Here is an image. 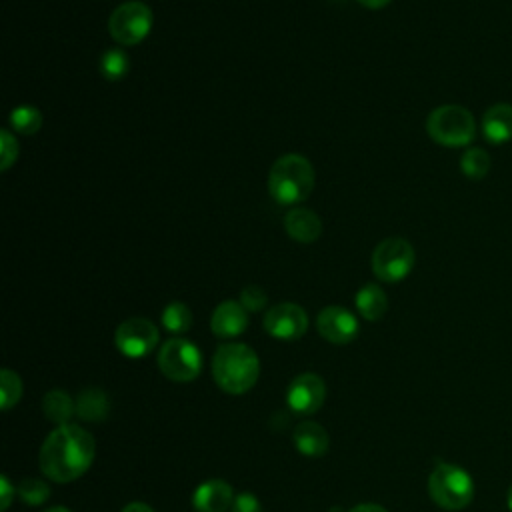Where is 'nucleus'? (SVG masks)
Listing matches in <instances>:
<instances>
[{
  "mask_svg": "<svg viewBox=\"0 0 512 512\" xmlns=\"http://www.w3.org/2000/svg\"><path fill=\"white\" fill-rule=\"evenodd\" d=\"M238 302H240L248 312H258V310H262V308L266 306L268 296H266V292H264L260 286L248 284V286L242 288Z\"/></svg>",
  "mask_w": 512,
  "mask_h": 512,
  "instance_id": "bb28decb",
  "label": "nucleus"
},
{
  "mask_svg": "<svg viewBox=\"0 0 512 512\" xmlns=\"http://www.w3.org/2000/svg\"><path fill=\"white\" fill-rule=\"evenodd\" d=\"M482 134L490 144H504L512 140V104L498 102L482 116Z\"/></svg>",
  "mask_w": 512,
  "mask_h": 512,
  "instance_id": "dca6fc26",
  "label": "nucleus"
},
{
  "mask_svg": "<svg viewBox=\"0 0 512 512\" xmlns=\"http://www.w3.org/2000/svg\"><path fill=\"white\" fill-rule=\"evenodd\" d=\"M460 170L470 180H480L490 170V156L482 148H468L460 156Z\"/></svg>",
  "mask_w": 512,
  "mask_h": 512,
  "instance_id": "b1692460",
  "label": "nucleus"
},
{
  "mask_svg": "<svg viewBox=\"0 0 512 512\" xmlns=\"http://www.w3.org/2000/svg\"><path fill=\"white\" fill-rule=\"evenodd\" d=\"M428 494L444 510H462L474 498V480L472 476L448 462H440L428 476Z\"/></svg>",
  "mask_w": 512,
  "mask_h": 512,
  "instance_id": "20e7f679",
  "label": "nucleus"
},
{
  "mask_svg": "<svg viewBox=\"0 0 512 512\" xmlns=\"http://www.w3.org/2000/svg\"><path fill=\"white\" fill-rule=\"evenodd\" d=\"M326 398L324 380L316 374H300L292 380L286 390V402L296 414H312L316 412Z\"/></svg>",
  "mask_w": 512,
  "mask_h": 512,
  "instance_id": "9b49d317",
  "label": "nucleus"
},
{
  "mask_svg": "<svg viewBox=\"0 0 512 512\" xmlns=\"http://www.w3.org/2000/svg\"><path fill=\"white\" fill-rule=\"evenodd\" d=\"M210 328L218 338H234L248 328V310L236 300H224L212 312Z\"/></svg>",
  "mask_w": 512,
  "mask_h": 512,
  "instance_id": "ddd939ff",
  "label": "nucleus"
},
{
  "mask_svg": "<svg viewBox=\"0 0 512 512\" xmlns=\"http://www.w3.org/2000/svg\"><path fill=\"white\" fill-rule=\"evenodd\" d=\"M506 504H508V510L512 512V486L508 488V494H506Z\"/></svg>",
  "mask_w": 512,
  "mask_h": 512,
  "instance_id": "72a5a7b5",
  "label": "nucleus"
},
{
  "mask_svg": "<svg viewBox=\"0 0 512 512\" xmlns=\"http://www.w3.org/2000/svg\"><path fill=\"white\" fill-rule=\"evenodd\" d=\"M96 442L76 424H62L46 436L40 448V470L54 482H72L92 464Z\"/></svg>",
  "mask_w": 512,
  "mask_h": 512,
  "instance_id": "f257e3e1",
  "label": "nucleus"
},
{
  "mask_svg": "<svg viewBox=\"0 0 512 512\" xmlns=\"http://www.w3.org/2000/svg\"><path fill=\"white\" fill-rule=\"evenodd\" d=\"M348 512H388V510L382 508V506H378V504H358V506H354V508L348 510Z\"/></svg>",
  "mask_w": 512,
  "mask_h": 512,
  "instance_id": "473e14b6",
  "label": "nucleus"
},
{
  "mask_svg": "<svg viewBox=\"0 0 512 512\" xmlns=\"http://www.w3.org/2000/svg\"><path fill=\"white\" fill-rule=\"evenodd\" d=\"M42 410H44V416L62 426V424H68V420L72 418V414L76 412V402L62 390H52L44 396L42 400Z\"/></svg>",
  "mask_w": 512,
  "mask_h": 512,
  "instance_id": "aec40b11",
  "label": "nucleus"
},
{
  "mask_svg": "<svg viewBox=\"0 0 512 512\" xmlns=\"http://www.w3.org/2000/svg\"><path fill=\"white\" fill-rule=\"evenodd\" d=\"M22 396V382L16 372L4 368L0 372V406L2 410H10Z\"/></svg>",
  "mask_w": 512,
  "mask_h": 512,
  "instance_id": "393cba45",
  "label": "nucleus"
},
{
  "mask_svg": "<svg viewBox=\"0 0 512 512\" xmlns=\"http://www.w3.org/2000/svg\"><path fill=\"white\" fill-rule=\"evenodd\" d=\"M98 66H100V72H102V76H104L106 80L116 82V80H122V78L128 74L130 60H128V56H126L124 50H120V48H110V50H106V52L100 56Z\"/></svg>",
  "mask_w": 512,
  "mask_h": 512,
  "instance_id": "412c9836",
  "label": "nucleus"
},
{
  "mask_svg": "<svg viewBox=\"0 0 512 512\" xmlns=\"http://www.w3.org/2000/svg\"><path fill=\"white\" fill-rule=\"evenodd\" d=\"M284 230L296 242L310 244V242L320 238L322 222H320L316 212L298 206V208L288 210V214L284 216Z\"/></svg>",
  "mask_w": 512,
  "mask_h": 512,
  "instance_id": "2eb2a0df",
  "label": "nucleus"
},
{
  "mask_svg": "<svg viewBox=\"0 0 512 512\" xmlns=\"http://www.w3.org/2000/svg\"><path fill=\"white\" fill-rule=\"evenodd\" d=\"M316 328L324 340L332 344H348L356 338L360 326L350 310L342 306H326L316 318Z\"/></svg>",
  "mask_w": 512,
  "mask_h": 512,
  "instance_id": "f8f14e48",
  "label": "nucleus"
},
{
  "mask_svg": "<svg viewBox=\"0 0 512 512\" xmlns=\"http://www.w3.org/2000/svg\"><path fill=\"white\" fill-rule=\"evenodd\" d=\"M122 512H154V510L144 502H130L122 508Z\"/></svg>",
  "mask_w": 512,
  "mask_h": 512,
  "instance_id": "7c9ffc66",
  "label": "nucleus"
},
{
  "mask_svg": "<svg viewBox=\"0 0 512 512\" xmlns=\"http://www.w3.org/2000/svg\"><path fill=\"white\" fill-rule=\"evenodd\" d=\"M308 328V314L294 302H280L264 316V330L278 340H298Z\"/></svg>",
  "mask_w": 512,
  "mask_h": 512,
  "instance_id": "9d476101",
  "label": "nucleus"
},
{
  "mask_svg": "<svg viewBox=\"0 0 512 512\" xmlns=\"http://www.w3.org/2000/svg\"><path fill=\"white\" fill-rule=\"evenodd\" d=\"M46 512H70V510L64 508V506H54V508H48Z\"/></svg>",
  "mask_w": 512,
  "mask_h": 512,
  "instance_id": "f704fd0d",
  "label": "nucleus"
},
{
  "mask_svg": "<svg viewBox=\"0 0 512 512\" xmlns=\"http://www.w3.org/2000/svg\"><path fill=\"white\" fill-rule=\"evenodd\" d=\"M416 262L414 248L404 238H386L372 252V272L378 280L400 282L404 280Z\"/></svg>",
  "mask_w": 512,
  "mask_h": 512,
  "instance_id": "0eeeda50",
  "label": "nucleus"
},
{
  "mask_svg": "<svg viewBox=\"0 0 512 512\" xmlns=\"http://www.w3.org/2000/svg\"><path fill=\"white\" fill-rule=\"evenodd\" d=\"M354 302H356V310L360 312V316L370 322L380 320L388 308V298L378 284H364L356 292Z\"/></svg>",
  "mask_w": 512,
  "mask_h": 512,
  "instance_id": "a211bd4d",
  "label": "nucleus"
},
{
  "mask_svg": "<svg viewBox=\"0 0 512 512\" xmlns=\"http://www.w3.org/2000/svg\"><path fill=\"white\" fill-rule=\"evenodd\" d=\"M158 368L174 382H190L202 370V354L190 340L170 338L160 346Z\"/></svg>",
  "mask_w": 512,
  "mask_h": 512,
  "instance_id": "6e6552de",
  "label": "nucleus"
},
{
  "mask_svg": "<svg viewBox=\"0 0 512 512\" xmlns=\"http://www.w3.org/2000/svg\"><path fill=\"white\" fill-rule=\"evenodd\" d=\"M152 10L140 0H128L116 6L108 18V32L112 40L122 46L140 44L152 30Z\"/></svg>",
  "mask_w": 512,
  "mask_h": 512,
  "instance_id": "423d86ee",
  "label": "nucleus"
},
{
  "mask_svg": "<svg viewBox=\"0 0 512 512\" xmlns=\"http://www.w3.org/2000/svg\"><path fill=\"white\" fill-rule=\"evenodd\" d=\"M18 496L20 500H24L26 504H32V506H38L42 502L48 500L50 496V488L44 480H38V478H26L18 484Z\"/></svg>",
  "mask_w": 512,
  "mask_h": 512,
  "instance_id": "a878e982",
  "label": "nucleus"
},
{
  "mask_svg": "<svg viewBox=\"0 0 512 512\" xmlns=\"http://www.w3.org/2000/svg\"><path fill=\"white\" fill-rule=\"evenodd\" d=\"M358 4H362L364 8H370V10H380L384 6H388L392 0H356Z\"/></svg>",
  "mask_w": 512,
  "mask_h": 512,
  "instance_id": "2f4dec72",
  "label": "nucleus"
},
{
  "mask_svg": "<svg viewBox=\"0 0 512 512\" xmlns=\"http://www.w3.org/2000/svg\"><path fill=\"white\" fill-rule=\"evenodd\" d=\"M0 508L2 510H8V506H10V502H12V496L16 494V488H12V484H10V480H8V476H2L0 478Z\"/></svg>",
  "mask_w": 512,
  "mask_h": 512,
  "instance_id": "c756f323",
  "label": "nucleus"
},
{
  "mask_svg": "<svg viewBox=\"0 0 512 512\" xmlns=\"http://www.w3.org/2000/svg\"><path fill=\"white\" fill-rule=\"evenodd\" d=\"M10 126L22 136H32L42 126V114L34 106H18L10 112Z\"/></svg>",
  "mask_w": 512,
  "mask_h": 512,
  "instance_id": "4be33fe9",
  "label": "nucleus"
},
{
  "mask_svg": "<svg viewBox=\"0 0 512 512\" xmlns=\"http://www.w3.org/2000/svg\"><path fill=\"white\" fill-rule=\"evenodd\" d=\"M428 136L448 148L466 146L476 134V122L470 110L458 104H444L432 110L426 118Z\"/></svg>",
  "mask_w": 512,
  "mask_h": 512,
  "instance_id": "39448f33",
  "label": "nucleus"
},
{
  "mask_svg": "<svg viewBox=\"0 0 512 512\" xmlns=\"http://www.w3.org/2000/svg\"><path fill=\"white\" fill-rule=\"evenodd\" d=\"M118 350L128 358H142L158 344V328L148 318H128L114 334Z\"/></svg>",
  "mask_w": 512,
  "mask_h": 512,
  "instance_id": "1a4fd4ad",
  "label": "nucleus"
},
{
  "mask_svg": "<svg viewBox=\"0 0 512 512\" xmlns=\"http://www.w3.org/2000/svg\"><path fill=\"white\" fill-rule=\"evenodd\" d=\"M314 168L300 154L280 156L268 172V194L284 206H294L306 200L314 188Z\"/></svg>",
  "mask_w": 512,
  "mask_h": 512,
  "instance_id": "7ed1b4c3",
  "label": "nucleus"
},
{
  "mask_svg": "<svg viewBox=\"0 0 512 512\" xmlns=\"http://www.w3.org/2000/svg\"><path fill=\"white\" fill-rule=\"evenodd\" d=\"M162 326L172 334H182L192 326V312L184 302H170L162 310Z\"/></svg>",
  "mask_w": 512,
  "mask_h": 512,
  "instance_id": "5701e85b",
  "label": "nucleus"
},
{
  "mask_svg": "<svg viewBox=\"0 0 512 512\" xmlns=\"http://www.w3.org/2000/svg\"><path fill=\"white\" fill-rule=\"evenodd\" d=\"M232 502H234L232 488L228 482L220 478L206 480L194 490V496H192V504L198 512H226L228 508H232Z\"/></svg>",
  "mask_w": 512,
  "mask_h": 512,
  "instance_id": "4468645a",
  "label": "nucleus"
},
{
  "mask_svg": "<svg viewBox=\"0 0 512 512\" xmlns=\"http://www.w3.org/2000/svg\"><path fill=\"white\" fill-rule=\"evenodd\" d=\"M232 512H262V504L254 494L242 492V494L234 496Z\"/></svg>",
  "mask_w": 512,
  "mask_h": 512,
  "instance_id": "c85d7f7f",
  "label": "nucleus"
},
{
  "mask_svg": "<svg viewBox=\"0 0 512 512\" xmlns=\"http://www.w3.org/2000/svg\"><path fill=\"white\" fill-rule=\"evenodd\" d=\"M16 158H18V142L8 130H2L0 132V166H2V170H8Z\"/></svg>",
  "mask_w": 512,
  "mask_h": 512,
  "instance_id": "cd10ccee",
  "label": "nucleus"
},
{
  "mask_svg": "<svg viewBox=\"0 0 512 512\" xmlns=\"http://www.w3.org/2000/svg\"><path fill=\"white\" fill-rule=\"evenodd\" d=\"M76 414L86 422H100L108 414V396L100 388H86L76 398Z\"/></svg>",
  "mask_w": 512,
  "mask_h": 512,
  "instance_id": "6ab92c4d",
  "label": "nucleus"
},
{
  "mask_svg": "<svg viewBox=\"0 0 512 512\" xmlns=\"http://www.w3.org/2000/svg\"><path fill=\"white\" fill-rule=\"evenodd\" d=\"M328 434L326 430L316 422H300L294 428V446L304 456H322L328 450Z\"/></svg>",
  "mask_w": 512,
  "mask_h": 512,
  "instance_id": "f3484780",
  "label": "nucleus"
},
{
  "mask_svg": "<svg viewBox=\"0 0 512 512\" xmlns=\"http://www.w3.org/2000/svg\"><path fill=\"white\" fill-rule=\"evenodd\" d=\"M212 374L216 384L228 394L248 392L260 374L256 352L240 342L222 344L212 358Z\"/></svg>",
  "mask_w": 512,
  "mask_h": 512,
  "instance_id": "f03ea898",
  "label": "nucleus"
}]
</instances>
